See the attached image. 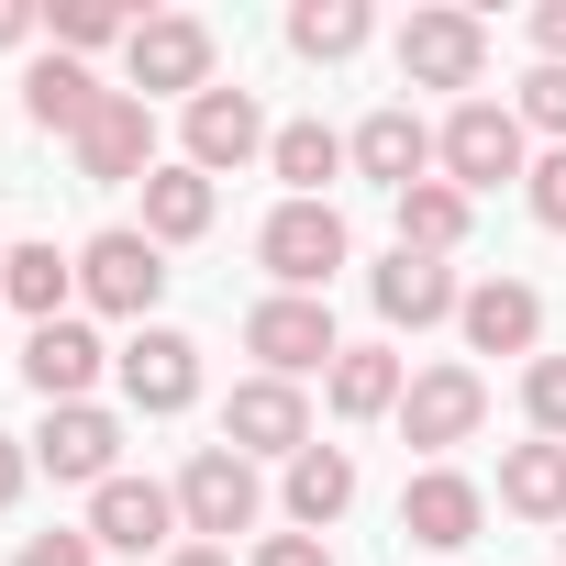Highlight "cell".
Segmentation results:
<instances>
[{"mask_svg":"<svg viewBox=\"0 0 566 566\" xmlns=\"http://www.w3.org/2000/svg\"><path fill=\"white\" fill-rule=\"evenodd\" d=\"M433 178H444V189H467V200H478V189H500V178H533V134H522V112H511V101H489V90H478V101H455V112L433 123Z\"/></svg>","mask_w":566,"mask_h":566,"instance_id":"1","label":"cell"},{"mask_svg":"<svg viewBox=\"0 0 566 566\" xmlns=\"http://www.w3.org/2000/svg\"><path fill=\"white\" fill-rule=\"evenodd\" d=\"M356 255V233H345V211L334 200H277L266 211V233H255V266L277 277V290H301V301H323L334 290V266Z\"/></svg>","mask_w":566,"mask_h":566,"instance_id":"2","label":"cell"},{"mask_svg":"<svg viewBox=\"0 0 566 566\" xmlns=\"http://www.w3.org/2000/svg\"><path fill=\"white\" fill-rule=\"evenodd\" d=\"M211 56H222V45H211L200 12H145L134 45H123V78H134V101H200V90H222Z\"/></svg>","mask_w":566,"mask_h":566,"instance_id":"3","label":"cell"},{"mask_svg":"<svg viewBox=\"0 0 566 566\" xmlns=\"http://www.w3.org/2000/svg\"><path fill=\"white\" fill-rule=\"evenodd\" d=\"M244 356H255V378H334V356H345V334H334V312L323 301H301V290H266L255 312H244Z\"/></svg>","mask_w":566,"mask_h":566,"instance_id":"4","label":"cell"},{"mask_svg":"<svg viewBox=\"0 0 566 566\" xmlns=\"http://www.w3.org/2000/svg\"><path fill=\"white\" fill-rule=\"evenodd\" d=\"M400 78H411V90H467V101H478V78H489V23L455 12V0L411 12V23H400Z\"/></svg>","mask_w":566,"mask_h":566,"instance_id":"5","label":"cell"},{"mask_svg":"<svg viewBox=\"0 0 566 566\" xmlns=\"http://www.w3.org/2000/svg\"><path fill=\"white\" fill-rule=\"evenodd\" d=\"M255 511H266V489H255V455H233V444H200V455L178 467V522H189L200 544H233V533H255Z\"/></svg>","mask_w":566,"mask_h":566,"instance_id":"6","label":"cell"},{"mask_svg":"<svg viewBox=\"0 0 566 566\" xmlns=\"http://www.w3.org/2000/svg\"><path fill=\"white\" fill-rule=\"evenodd\" d=\"M156 290H167V244H145L134 222H112V233H90V244H78V301H90V312L145 323V312H156Z\"/></svg>","mask_w":566,"mask_h":566,"instance_id":"7","label":"cell"},{"mask_svg":"<svg viewBox=\"0 0 566 566\" xmlns=\"http://www.w3.org/2000/svg\"><path fill=\"white\" fill-rule=\"evenodd\" d=\"M478 422H489V378H478V367H422V378L400 389V444H422L433 467H444L455 444H478Z\"/></svg>","mask_w":566,"mask_h":566,"instance_id":"8","label":"cell"},{"mask_svg":"<svg viewBox=\"0 0 566 566\" xmlns=\"http://www.w3.org/2000/svg\"><path fill=\"white\" fill-rule=\"evenodd\" d=\"M67 156H78V178H90V189H123V178L145 189V178H156V101L112 90V101L90 112V134H78Z\"/></svg>","mask_w":566,"mask_h":566,"instance_id":"9","label":"cell"},{"mask_svg":"<svg viewBox=\"0 0 566 566\" xmlns=\"http://www.w3.org/2000/svg\"><path fill=\"white\" fill-rule=\"evenodd\" d=\"M367 301H378V323H389V334H433V323H455V312H467L455 266H444V255H411V244H389V266H367Z\"/></svg>","mask_w":566,"mask_h":566,"instance_id":"10","label":"cell"},{"mask_svg":"<svg viewBox=\"0 0 566 566\" xmlns=\"http://www.w3.org/2000/svg\"><path fill=\"white\" fill-rule=\"evenodd\" d=\"M34 467H45V478H67V489H112V478H123V422H112L101 400H67V411H45Z\"/></svg>","mask_w":566,"mask_h":566,"instance_id":"11","label":"cell"},{"mask_svg":"<svg viewBox=\"0 0 566 566\" xmlns=\"http://www.w3.org/2000/svg\"><path fill=\"white\" fill-rule=\"evenodd\" d=\"M222 444L233 455H312V400L301 378H244L222 400Z\"/></svg>","mask_w":566,"mask_h":566,"instance_id":"12","label":"cell"},{"mask_svg":"<svg viewBox=\"0 0 566 566\" xmlns=\"http://www.w3.org/2000/svg\"><path fill=\"white\" fill-rule=\"evenodd\" d=\"M345 167H356V178H378V189L400 200V189H422V178H433V123H422L411 101H389V112H367V123L345 134Z\"/></svg>","mask_w":566,"mask_h":566,"instance_id":"13","label":"cell"},{"mask_svg":"<svg viewBox=\"0 0 566 566\" xmlns=\"http://www.w3.org/2000/svg\"><path fill=\"white\" fill-rule=\"evenodd\" d=\"M112 367H123V400H134V411H156V422L200 400V345H189L178 323H145V334H134Z\"/></svg>","mask_w":566,"mask_h":566,"instance_id":"14","label":"cell"},{"mask_svg":"<svg viewBox=\"0 0 566 566\" xmlns=\"http://www.w3.org/2000/svg\"><path fill=\"white\" fill-rule=\"evenodd\" d=\"M277 134H266V112H255V90H200L189 101V167L200 178H233L244 156H266Z\"/></svg>","mask_w":566,"mask_h":566,"instance_id":"15","label":"cell"},{"mask_svg":"<svg viewBox=\"0 0 566 566\" xmlns=\"http://www.w3.org/2000/svg\"><path fill=\"white\" fill-rule=\"evenodd\" d=\"M478 522H489V489H478V478H455V467H422V478L400 489V533H411V544H433V555L478 544Z\"/></svg>","mask_w":566,"mask_h":566,"instance_id":"16","label":"cell"},{"mask_svg":"<svg viewBox=\"0 0 566 566\" xmlns=\"http://www.w3.org/2000/svg\"><path fill=\"white\" fill-rule=\"evenodd\" d=\"M167 533H178V489H156V478L90 489V544H101V555H156Z\"/></svg>","mask_w":566,"mask_h":566,"instance_id":"17","label":"cell"},{"mask_svg":"<svg viewBox=\"0 0 566 566\" xmlns=\"http://www.w3.org/2000/svg\"><path fill=\"white\" fill-rule=\"evenodd\" d=\"M101 356H112V345H101V334H90L78 312H67V323H34V334H23V378H34V400H45V411H67V400H90V378H101Z\"/></svg>","mask_w":566,"mask_h":566,"instance_id":"18","label":"cell"},{"mask_svg":"<svg viewBox=\"0 0 566 566\" xmlns=\"http://www.w3.org/2000/svg\"><path fill=\"white\" fill-rule=\"evenodd\" d=\"M455 334H467L478 356H533V345H544V301L522 290V277H478L467 312H455Z\"/></svg>","mask_w":566,"mask_h":566,"instance_id":"19","label":"cell"},{"mask_svg":"<svg viewBox=\"0 0 566 566\" xmlns=\"http://www.w3.org/2000/svg\"><path fill=\"white\" fill-rule=\"evenodd\" d=\"M101 101H112V90H101L78 56H34V67H23V123H34V134H67V145H78Z\"/></svg>","mask_w":566,"mask_h":566,"instance_id":"20","label":"cell"},{"mask_svg":"<svg viewBox=\"0 0 566 566\" xmlns=\"http://www.w3.org/2000/svg\"><path fill=\"white\" fill-rule=\"evenodd\" d=\"M400 389H411V367H400L389 345H345V356H334V378H323L334 422H389V411H400Z\"/></svg>","mask_w":566,"mask_h":566,"instance_id":"21","label":"cell"},{"mask_svg":"<svg viewBox=\"0 0 566 566\" xmlns=\"http://www.w3.org/2000/svg\"><path fill=\"white\" fill-rule=\"evenodd\" d=\"M211 211H222V189H211L189 156L145 178V244H200V233H211Z\"/></svg>","mask_w":566,"mask_h":566,"instance_id":"22","label":"cell"},{"mask_svg":"<svg viewBox=\"0 0 566 566\" xmlns=\"http://www.w3.org/2000/svg\"><path fill=\"white\" fill-rule=\"evenodd\" d=\"M345 511H356V455H345V444L290 455V522H301V533H334Z\"/></svg>","mask_w":566,"mask_h":566,"instance_id":"23","label":"cell"},{"mask_svg":"<svg viewBox=\"0 0 566 566\" xmlns=\"http://www.w3.org/2000/svg\"><path fill=\"white\" fill-rule=\"evenodd\" d=\"M500 511H522V522H566V444H511L500 455Z\"/></svg>","mask_w":566,"mask_h":566,"instance_id":"24","label":"cell"},{"mask_svg":"<svg viewBox=\"0 0 566 566\" xmlns=\"http://www.w3.org/2000/svg\"><path fill=\"white\" fill-rule=\"evenodd\" d=\"M0 290H12L23 323H67V301H78V255H56V244H12Z\"/></svg>","mask_w":566,"mask_h":566,"instance_id":"25","label":"cell"},{"mask_svg":"<svg viewBox=\"0 0 566 566\" xmlns=\"http://www.w3.org/2000/svg\"><path fill=\"white\" fill-rule=\"evenodd\" d=\"M266 167H277V189H290V200H323V189L345 178V134H334V123H277Z\"/></svg>","mask_w":566,"mask_h":566,"instance_id":"26","label":"cell"},{"mask_svg":"<svg viewBox=\"0 0 566 566\" xmlns=\"http://www.w3.org/2000/svg\"><path fill=\"white\" fill-rule=\"evenodd\" d=\"M367 34H378L367 0H301V12H290V56H312V67H345Z\"/></svg>","mask_w":566,"mask_h":566,"instance_id":"27","label":"cell"},{"mask_svg":"<svg viewBox=\"0 0 566 566\" xmlns=\"http://www.w3.org/2000/svg\"><path fill=\"white\" fill-rule=\"evenodd\" d=\"M467 211H478L467 189L422 178V189H400V244H411V255H455V244H467Z\"/></svg>","mask_w":566,"mask_h":566,"instance_id":"28","label":"cell"},{"mask_svg":"<svg viewBox=\"0 0 566 566\" xmlns=\"http://www.w3.org/2000/svg\"><path fill=\"white\" fill-rule=\"evenodd\" d=\"M90 45H134V23L112 0H56V56H90Z\"/></svg>","mask_w":566,"mask_h":566,"instance_id":"29","label":"cell"},{"mask_svg":"<svg viewBox=\"0 0 566 566\" xmlns=\"http://www.w3.org/2000/svg\"><path fill=\"white\" fill-rule=\"evenodd\" d=\"M522 411H533L544 444H566V356H533L522 367Z\"/></svg>","mask_w":566,"mask_h":566,"instance_id":"30","label":"cell"},{"mask_svg":"<svg viewBox=\"0 0 566 566\" xmlns=\"http://www.w3.org/2000/svg\"><path fill=\"white\" fill-rule=\"evenodd\" d=\"M511 112H522V134H544V145H566V67H533Z\"/></svg>","mask_w":566,"mask_h":566,"instance_id":"31","label":"cell"},{"mask_svg":"<svg viewBox=\"0 0 566 566\" xmlns=\"http://www.w3.org/2000/svg\"><path fill=\"white\" fill-rule=\"evenodd\" d=\"M522 200H533V222H544V233H566V145H544V156H533Z\"/></svg>","mask_w":566,"mask_h":566,"instance_id":"32","label":"cell"},{"mask_svg":"<svg viewBox=\"0 0 566 566\" xmlns=\"http://www.w3.org/2000/svg\"><path fill=\"white\" fill-rule=\"evenodd\" d=\"M12 566H101V544H90V522H78V533H23Z\"/></svg>","mask_w":566,"mask_h":566,"instance_id":"33","label":"cell"},{"mask_svg":"<svg viewBox=\"0 0 566 566\" xmlns=\"http://www.w3.org/2000/svg\"><path fill=\"white\" fill-rule=\"evenodd\" d=\"M244 566H334V555H323V533H266Z\"/></svg>","mask_w":566,"mask_h":566,"instance_id":"34","label":"cell"},{"mask_svg":"<svg viewBox=\"0 0 566 566\" xmlns=\"http://www.w3.org/2000/svg\"><path fill=\"white\" fill-rule=\"evenodd\" d=\"M23 478H34V444H23V433H0V511L23 500Z\"/></svg>","mask_w":566,"mask_h":566,"instance_id":"35","label":"cell"},{"mask_svg":"<svg viewBox=\"0 0 566 566\" xmlns=\"http://www.w3.org/2000/svg\"><path fill=\"white\" fill-rule=\"evenodd\" d=\"M533 45H544V67H566V0H533Z\"/></svg>","mask_w":566,"mask_h":566,"instance_id":"36","label":"cell"},{"mask_svg":"<svg viewBox=\"0 0 566 566\" xmlns=\"http://www.w3.org/2000/svg\"><path fill=\"white\" fill-rule=\"evenodd\" d=\"M12 45H34V12H23V0H0V56H12Z\"/></svg>","mask_w":566,"mask_h":566,"instance_id":"37","label":"cell"},{"mask_svg":"<svg viewBox=\"0 0 566 566\" xmlns=\"http://www.w3.org/2000/svg\"><path fill=\"white\" fill-rule=\"evenodd\" d=\"M167 566H233V544H167Z\"/></svg>","mask_w":566,"mask_h":566,"instance_id":"38","label":"cell"},{"mask_svg":"<svg viewBox=\"0 0 566 566\" xmlns=\"http://www.w3.org/2000/svg\"><path fill=\"white\" fill-rule=\"evenodd\" d=\"M0 266H12V244H0Z\"/></svg>","mask_w":566,"mask_h":566,"instance_id":"39","label":"cell"},{"mask_svg":"<svg viewBox=\"0 0 566 566\" xmlns=\"http://www.w3.org/2000/svg\"><path fill=\"white\" fill-rule=\"evenodd\" d=\"M555 544H566V533H555Z\"/></svg>","mask_w":566,"mask_h":566,"instance_id":"40","label":"cell"}]
</instances>
